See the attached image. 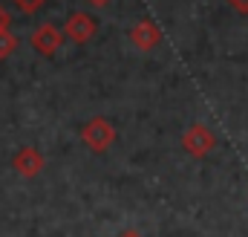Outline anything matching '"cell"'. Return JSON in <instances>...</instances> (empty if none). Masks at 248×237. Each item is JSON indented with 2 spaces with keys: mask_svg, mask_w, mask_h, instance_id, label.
Returning a JSON list of instances; mask_svg holds the SVG:
<instances>
[{
  "mask_svg": "<svg viewBox=\"0 0 248 237\" xmlns=\"http://www.w3.org/2000/svg\"><path fill=\"white\" fill-rule=\"evenodd\" d=\"M46 0H15V6L20 9V12H26V15H32V12H38L41 6H44Z\"/></svg>",
  "mask_w": 248,
  "mask_h": 237,
  "instance_id": "ba28073f",
  "label": "cell"
},
{
  "mask_svg": "<svg viewBox=\"0 0 248 237\" xmlns=\"http://www.w3.org/2000/svg\"><path fill=\"white\" fill-rule=\"evenodd\" d=\"M81 142H84L93 153H107V151L113 148V142H116V127H113L107 118L95 116L81 127Z\"/></svg>",
  "mask_w": 248,
  "mask_h": 237,
  "instance_id": "6da1fadb",
  "label": "cell"
},
{
  "mask_svg": "<svg viewBox=\"0 0 248 237\" xmlns=\"http://www.w3.org/2000/svg\"><path fill=\"white\" fill-rule=\"evenodd\" d=\"M119 237H141L139 232H124V235H119Z\"/></svg>",
  "mask_w": 248,
  "mask_h": 237,
  "instance_id": "7c38bea8",
  "label": "cell"
},
{
  "mask_svg": "<svg viewBox=\"0 0 248 237\" xmlns=\"http://www.w3.org/2000/svg\"><path fill=\"white\" fill-rule=\"evenodd\" d=\"M44 153L38 151V148H20L15 156H12V171H17L20 177L32 179V177H41V171H44Z\"/></svg>",
  "mask_w": 248,
  "mask_h": 237,
  "instance_id": "8992f818",
  "label": "cell"
},
{
  "mask_svg": "<svg viewBox=\"0 0 248 237\" xmlns=\"http://www.w3.org/2000/svg\"><path fill=\"white\" fill-rule=\"evenodd\" d=\"M17 47H20V41H17L9 29H0V58H9Z\"/></svg>",
  "mask_w": 248,
  "mask_h": 237,
  "instance_id": "52a82bcc",
  "label": "cell"
},
{
  "mask_svg": "<svg viewBox=\"0 0 248 237\" xmlns=\"http://www.w3.org/2000/svg\"><path fill=\"white\" fill-rule=\"evenodd\" d=\"M63 38H66V35H63V29H58L55 23H41V26L32 32V38H29V41H32V47H35L41 55H46V58H49V55H55V52L61 50Z\"/></svg>",
  "mask_w": 248,
  "mask_h": 237,
  "instance_id": "277c9868",
  "label": "cell"
},
{
  "mask_svg": "<svg viewBox=\"0 0 248 237\" xmlns=\"http://www.w3.org/2000/svg\"><path fill=\"white\" fill-rule=\"evenodd\" d=\"M63 35H66L72 44L84 47V44H90V41L95 38V20H93L90 15H84V12H72V15L66 17V23H63Z\"/></svg>",
  "mask_w": 248,
  "mask_h": 237,
  "instance_id": "3957f363",
  "label": "cell"
},
{
  "mask_svg": "<svg viewBox=\"0 0 248 237\" xmlns=\"http://www.w3.org/2000/svg\"><path fill=\"white\" fill-rule=\"evenodd\" d=\"M214 145H217V139H214V133L205 124H190L185 133H182V148H185L187 156H193V159L208 156L214 151Z\"/></svg>",
  "mask_w": 248,
  "mask_h": 237,
  "instance_id": "7a4b0ae2",
  "label": "cell"
},
{
  "mask_svg": "<svg viewBox=\"0 0 248 237\" xmlns=\"http://www.w3.org/2000/svg\"><path fill=\"white\" fill-rule=\"evenodd\" d=\"M9 23H12V17H9V12L0 6V29H9Z\"/></svg>",
  "mask_w": 248,
  "mask_h": 237,
  "instance_id": "30bf717a",
  "label": "cell"
},
{
  "mask_svg": "<svg viewBox=\"0 0 248 237\" xmlns=\"http://www.w3.org/2000/svg\"><path fill=\"white\" fill-rule=\"evenodd\" d=\"M130 41L141 50V52H150L162 44V29L153 17H141L133 29H130Z\"/></svg>",
  "mask_w": 248,
  "mask_h": 237,
  "instance_id": "5b68a950",
  "label": "cell"
},
{
  "mask_svg": "<svg viewBox=\"0 0 248 237\" xmlns=\"http://www.w3.org/2000/svg\"><path fill=\"white\" fill-rule=\"evenodd\" d=\"M231 9H237L240 15H248V0H225Z\"/></svg>",
  "mask_w": 248,
  "mask_h": 237,
  "instance_id": "9c48e42d",
  "label": "cell"
},
{
  "mask_svg": "<svg viewBox=\"0 0 248 237\" xmlns=\"http://www.w3.org/2000/svg\"><path fill=\"white\" fill-rule=\"evenodd\" d=\"M87 3H93V6H98V9H101V6H107V3H113V0H87Z\"/></svg>",
  "mask_w": 248,
  "mask_h": 237,
  "instance_id": "8fae6325",
  "label": "cell"
}]
</instances>
